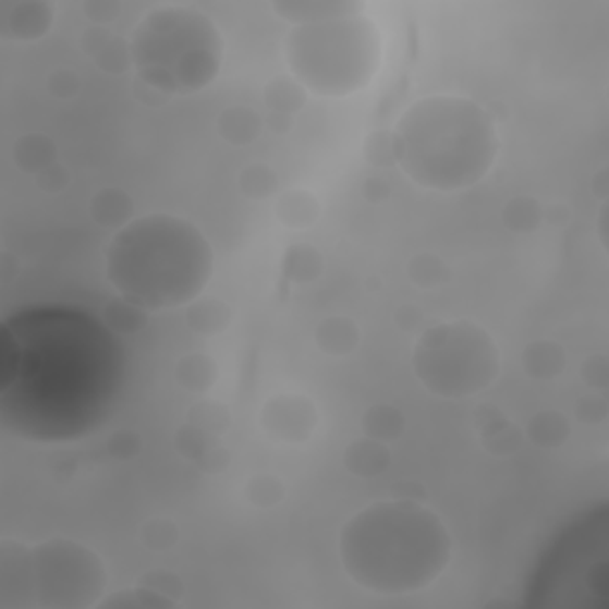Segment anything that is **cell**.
Here are the masks:
<instances>
[{
    "label": "cell",
    "instance_id": "1",
    "mask_svg": "<svg viewBox=\"0 0 609 609\" xmlns=\"http://www.w3.org/2000/svg\"><path fill=\"white\" fill-rule=\"evenodd\" d=\"M126 381L117 333L82 309L34 307L0 329V426L64 443L108 422Z\"/></svg>",
    "mask_w": 609,
    "mask_h": 609
},
{
    "label": "cell",
    "instance_id": "2",
    "mask_svg": "<svg viewBox=\"0 0 609 609\" xmlns=\"http://www.w3.org/2000/svg\"><path fill=\"white\" fill-rule=\"evenodd\" d=\"M345 576L374 595H412L429 588L452 560V536L440 516L414 498L372 502L339 534Z\"/></svg>",
    "mask_w": 609,
    "mask_h": 609
},
{
    "label": "cell",
    "instance_id": "3",
    "mask_svg": "<svg viewBox=\"0 0 609 609\" xmlns=\"http://www.w3.org/2000/svg\"><path fill=\"white\" fill-rule=\"evenodd\" d=\"M215 253L205 233L170 212L134 217L114 231L106 253V277L117 295L150 315L186 307L205 293Z\"/></svg>",
    "mask_w": 609,
    "mask_h": 609
},
{
    "label": "cell",
    "instance_id": "4",
    "mask_svg": "<svg viewBox=\"0 0 609 609\" xmlns=\"http://www.w3.org/2000/svg\"><path fill=\"white\" fill-rule=\"evenodd\" d=\"M395 165L414 186L466 191L494 170L500 141L494 117L464 96L414 100L393 129Z\"/></svg>",
    "mask_w": 609,
    "mask_h": 609
},
{
    "label": "cell",
    "instance_id": "5",
    "mask_svg": "<svg viewBox=\"0 0 609 609\" xmlns=\"http://www.w3.org/2000/svg\"><path fill=\"white\" fill-rule=\"evenodd\" d=\"M106 595L108 567L86 543L0 540V609H94Z\"/></svg>",
    "mask_w": 609,
    "mask_h": 609
},
{
    "label": "cell",
    "instance_id": "6",
    "mask_svg": "<svg viewBox=\"0 0 609 609\" xmlns=\"http://www.w3.org/2000/svg\"><path fill=\"white\" fill-rule=\"evenodd\" d=\"M132 68L165 96L200 94L219 76L224 38L200 8L167 3L150 8L129 38Z\"/></svg>",
    "mask_w": 609,
    "mask_h": 609
},
{
    "label": "cell",
    "instance_id": "7",
    "mask_svg": "<svg viewBox=\"0 0 609 609\" xmlns=\"http://www.w3.org/2000/svg\"><path fill=\"white\" fill-rule=\"evenodd\" d=\"M293 80L307 94L348 98L367 88L381 64V34L365 12L295 24L283 41Z\"/></svg>",
    "mask_w": 609,
    "mask_h": 609
},
{
    "label": "cell",
    "instance_id": "8",
    "mask_svg": "<svg viewBox=\"0 0 609 609\" xmlns=\"http://www.w3.org/2000/svg\"><path fill=\"white\" fill-rule=\"evenodd\" d=\"M540 609H609V508L581 514L555 538L528 586Z\"/></svg>",
    "mask_w": 609,
    "mask_h": 609
},
{
    "label": "cell",
    "instance_id": "9",
    "mask_svg": "<svg viewBox=\"0 0 609 609\" xmlns=\"http://www.w3.org/2000/svg\"><path fill=\"white\" fill-rule=\"evenodd\" d=\"M498 341L470 319L422 329L412 350V372L431 395L464 400L488 391L500 377Z\"/></svg>",
    "mask_w": 609,
    "mask_h": 609
},
{
    "label": "cell",
    "instance_id": "10",
    "mask_svg": "<svg viewBox=\"0 0 609 609\" xmlns=\"http://www.w3.org/2000/svg\"><path fill=\"white\" fill-rule=\"evenodd\" d=\"M257 419L265 436L283 446L309 443L319 429V410L313 398L303 393H277L267 398Z\"/></svg>",
    "mask_w": 609,
    "mask_h": 609
},
{
    "label": "cell",
    "instance_id": "11",
    "mask_svg": "<svg viewBox=\"0 0 609 609\" xmlns=\"http://www.w3.org/2000/svg\"><path fill=\"white\" fill-rule=\"evenodd\" d=\"M53 22L56 5L50 0H0V36L5 41H41Z\"/></svg>",
    "mask_w": 609,
    "mask_h": 609
},
{
    "label": "cell",
    "instance_id": "12",
    "mask_svg": "<svg viewBox=\"0 0 609 609\" xmlns=\"http://www.w3.org/2000/svg\"><path fill=\"white\" fill-rule=\"evenodd\" d=\"M307 90L297 84L293 76H277L265 86V106H267V120L265 124L271 132L283 134L289 132L293 124V117L305 108Z\"/></svg>",
    "mask_w": 609,
    "mask_h": 609
},
{
    "label": "cell",
    "instance_id": "13",
    "mask_svg": "<svg viewBox=\"0 0 609 609\" xmlns=\"http://www.w3.org/2000/svg\"><path fill=\"white\" fill-rule=\"evenodd\" d=\"M279 17L295 24H313L324 20H336V17H348L365 12V5L357 0H279L271 5Z\"/></svg>",
    "mask_w": 609,
    "mask_h": 609
},
{
    "label": "cell",
    "instance_id": "14",
    "mask_svg": "<svg viewBox=\"0 0 609 609\" xmlns=\"http://www.w3.org/2000/svg\"><path fill=\"white\" fill-rule=\"evenodd\" d=\"M82 48L100 70H106L110 74H120L132 68V50H129V41H120V36H112L108 27L86 29L82 34Z\"/></svg>",
    "mask_w": 609,
    "mask_h": 609
},
{
    "label": "cell",
    "instance_id": "15",
    "mask_svg": "<svg viewBox=\"0 0 609 609\" xmlns=\"http://www.w3.org/2000/svg\"><path fill=\"white\" fill-rule=\"evenodd\" d=\"M315 343L324 355L329 357H350L362 343V329L355 319L343 315H331L321 319L315 329Z\"/></svg>",
    "mask_w": 609,
    "mask_h": 609
},
{
    "label": "cell",
    "instance_id": "16",
    "mask_svg": "<svg viewBox=\"0 0 609 609\" xmlns=\"http://www.w3.org/2000/svg\"><path fill=\"white\" fill-rule=\"evenodd\" d=\"M343 464L357 478H377L391 466V446L369 436L355 438L343 452Z\"/></svg>",
    "mask_w": 609,
    "mask_h": 609
},
{
    "label": "cell",
    "instance_id": "17",
    "mask_svg": "<svg viewBox=\"0 0 609 609\" xmlns=\"http://www.w3.org/2000/svg\"><path fill=\"white\" fill-rule=\"evenodd\" d=\"M567 350L550 339H540L528 343L522 353V367L531 379L536 381H555L567 369Z\"/></svg>",
    "mask_w": 609,
    "mask_h": 609
},
{
    "label": "cell",
    "instance_id": "18",
    "mask_svg": "<svg viewBox=\"0 0 609 609\" xmlns=\"http://www.w3.org/2000/svg\"><path fill=\"white\" fill-rule=\"evenodd\" d=\"M233 313L222 297H196L191 305H186V321L193 333L203 336V339H215V336L224 333L231 327Z\"/></svg>",
    "mask_w": 609,
    "mask_h": 609
},
{
    "label": "cell",
    "instance_id": "19",
    "mask_svg": "<svg viewBox=\"0 0 609 609\" xmlns=\"http://www.w3.org/2000/svg\"><path fill=\"white\" fill-rule=\"evenodd\" d=\"M88 212L98 227L120 231L134 219V200L122 188H100L90 198Z\"/></svg>",
    "mask_w": 609,
    "mask_h": 609
},
{
    "label": "cell",
    "instance_id": "20",
    "mask_svg": "<svg viewBox=\"0 0 609 609\" xmlns=\"http://www.w3.org/2000/svg\"><path fill=\"white\" fill-rule=\"evenodd\" d=\"M275 212L281 227L293 231H305L317 224V219L321 215V203L313 191L293 188L279 198Z\"/></svg>",
    "mask_w": 609,
    "mask_h": 609
},
{
    "label": "cell",
    "instance_id": "21",
    "mask_svg": "<svg viewBox=\"0 0 609 609\" xmlns=\"http://www.w3.org/2000/svg\"><path fill=\"white\" fill-rule=\"evenodd\" d=\"M265 120L248 106H231L217 120V132L231 146H251L260 138Z\"/></svg>",
    "mask_w": 609,
    "mask_h": 609
},
{
    "label": "cell",
    "instance_id": "22",
    "mask_svg": "<svg viewBox=\"0 0 609 609\" xmlns=\"http://www.w3.org/2000/svg\"><path fill=\"white\" fill-rule=\"evenodd\" d=\"M174 379L184 391L193 395H205L210 393L215 383L219 381V367L210 355L188 353L176 362Z\"/></svg>",
    "mask_w": 609,
    "mask_h": 609
},
{
    "label": "cell",
    "instance_id": "23",
    "mask_svg": "<svg viewBox=\"0 0 609 609\" xmlns=\"http://www.w3.org/2000/svg\"><path fill=\"white\" fill-rule=\"evenodd\" d=\"M12 160L22 172L38 176L50 165L58 162V146L56 141L46 134H24L15 141L12 148Z\"/></svg>",
    "mask_w": 609,
    "mask_h": 609
},
{
    "label": "cell",
    "instance_id": "24",
    "mask_svg": "<svg viewBox=\"0 0 609 609\" xmlns=\"http://www.w3.org/2000/svg\"><path fill=\"white\" fill-rule=\"evenodd\" d=\"M572 436V422L560 410H540L526 424V438L543 450L562 448Z\"/></svg>",
    "mask_w": 609,
    "mask_h": 609
},
{
    "label": "cell",
    "instance_id": "25",
    "mask_svg": "<svg viewBox=\"0 0 609 609\" xmlns=\"http://www.w3.org/2000/svg\"><path fill=\"white\" fill-rule=\"evenodd\" d=\"M405 434V414L391 403L369 405L362 414V436H369L381 443H395Z\"/></svg>",
    "mask_w": 609,
    "mask_h": 609
},
{
    "label": "cell",
    "instance_id": "26",
    "mask_svg": "<svg viewBox=\"0 0 609 609\" xmlns=\"http://www.w3.org/2000/svg\"><path fill=\"white\" fill-rule=\"evenodd\" d=\"M324 271V257L315 245L297 243L283 255V277H287L295 287H309L315 283Z\"/></svg>",
    "mask_w": 609,
    "mask_h": 609
},
{
    "label": "cell",
    "instance_id": "27",
    "mask_svg": "<svg viewBox=\"0 0 609 609\" xmlns=\"http://www.w3.org/2000/svg\"><path fill=\"white\" fill-rule=\"evenodd\" d=\"M407 279L422 291L443 289L452 279V271L443 257L436 253H417L407 263Z\"/></svg>",
    "mask_w": 609,
    "mask_h": 609
},
{
    "label": "cell",
    "instance_id": "28",
    "mask_svg": "<svg viewBox=\"0 0 609 609\" xmlns=\"http://www.w3.org/2000/svg\"><path fill=\"white\" fill-rule=\"evenodd\" d=\"M148 319H150L148 309L126 301L122 295H117L114 301L108 303L106 309H102V321H106V327L117 336H134L138 331H144Z\"/></svg>",
    "mask_w": 609,
    "mask_h": 609
},
{
    "label": "cell",
    "instance_id": "29",
    "mask_svg": "<svg viewBox=\"0 0 609 609\" xmlns=\"http://www.w3.org/2000/svg\"><path fill=\"white\" fill-rule=\"evenodd\" d=\"M502 222L512 233H534L546 222V207L531 196H514L502 205Z\"/></svg>",
    "mask_w": 609,
    "mask_h": 609
},
{
    "label": "cell",
    "instance_id": "30",
    "mask_svg": "<svg viewBox=\"0 0 609 609\" xmlns=\"http://www.w3.org/2000/svg\"><path fill=\"white\" fill-rule=\"evenodd\" d=\"M239 188L245 198L267 200L279 191V176L265 162H253L243 167L239 174Z\"/></svg>",
    "mask_w": 609,
    "mask_h": 609
},
{
    "label": "cell",
    "instance_id": "31",
    "mask_svg": "<svg viewBox=\"0 0 609 609\" xmlns=\"http://www.w3.org/2000/svg\"><path fill=\"white\" fill-rule=\"evenodd\" d=\"M179 602L170 600V598H165V595L160 593H155L146 586H141V583H136V588H126V590H120L117 595H106L102 598L100 607H106V609H170V607H176Z\"/></svg>",
    "mask_w": 609,
    "mask_h": 609
},
{
    "label": "cell",
    "instance_id": "32",
    "mask_svg": "<svg viewBox=\"0 0 609 609\" xmlns=\"http://www.w3.org/2000/svg\"><path fill=\"white\" fill-rule=\"evenodd\" d=\"M245 498L257 510H275L277 504L287 500V484L275 474H255L245 484Z\"/></svg>",
    "mask_w": 609,
    "mask_h": 609
},
{
    "label": "cell",
    "instance_id": "33",
    "mask_svg": "<svg viewBox=\"0 0 609 609\" xmlns=\"http://www.w3.org/2000/svg\"><path fill=\"white\" fill-rule=\"evenodd\" d=\"M138 536L150 552H167L179 543L181 528L170 516H150V520H146L144 526H141Z\"/></svg>",
    "mask_w": 609,
    "mask_h": 609
},
{
    "label": "cell",
    "instance_id": "34",
    "mask_svg": "<svg viewBox=\"0 0 609 609\" xmlns=\"http://www.w3.org/2000/svg\"><path fill=\"white\" fill-rule=\"evenodd\" d=\"M484 443L496 455H508V452L522 446V431H516L510 422L490 419L482 431Z\"/></svg>",
    "mask_w": 609,
    "mask_h": 609
},
{
    "label": "cell",
    "instance_id": "35",
    "mask_svg": "<svg viewBox=\"0 0 609 609\" xmlns=\"http://www.w3.org/2000/svg\"><path fill=\"white\" fill-rule=\"evenodd\" d=\"M365 160L374 167H391L395 165V141L393 132H374L365 138Z\"/></svg>",
    "mask_w": 609,
    "mask_h": 609
},
{
    "label": "cell",
    "instance_id": "36",
    "mask_svg": "<svg viewBox=\"0 0 609 609\" xmlns=\"http://www.w3.org/2000/svg\"><path fill=\"white\" fill-rule=\"evenodd\" d=\"M141 586H146L155 593L165 595V598H170L174 602L181 600V595H184V581H181L176 574L172 572H165V569H155V572H148L138 578Z\"/></svg>",
    "mask_w": 609,
    "mask_h": 609
},
{
    "label": "cell",
    "instance_id": "37",
    "mask_svg": "<svg viewBox=\"0 0 609 609\" xmlns=\"http://www.w3.org/2000/svg\"><path fill=\"white\" fill-rule=\"evenodd\" d=\"M581 377L586 381V386L590 391H598L602 393L607 383H609V362L607 355L598 353V355H590L586 362H583L581 367Z\"/></svg>",
    "mask_w": 609,
    "mask_h": 609
},
{
    "label": "cell",
    "instance_id": "38",
    "mask_svg": "<svg viewBox=\"0 0 609 609\" xmlns=\"http://www.w3.org/2000/svg\"><path fill=\"white\" fill-rule=\"evenodd\" d=\"M80 76H76L72 70L68 68H62V70H56V72H50L48 76V90L53 94L56 98H62V100H68L72 96H76V90H80Z\"/></svg>",
    "mask_w": 609,
    "mask_h": 609
},
{
    "label": "cell",
    "instance_id": "39",
    "mask_svg": "<svg viewBox=\"0 0 609 609\" xmlns=\"http://www.w3.org/2000/svg\"><path fill=\"white\" fill-rule=\"evenodd\" d=\"M86 17L94 22V27H108L112 20L120 17L122 5L117 0H88L84 5Z\"/></svg>",
    "mask_w": 609,
    "mask_h": 609
},
{
    "label": "cell",
    "instance_id": "40",
    "mask_svg": "<svg viewBox=\"0 0 609 609\" xmlns=\"http://www.w3.org/2000/svg\"><path fill=\"white\" fill-rule=\"evenodd\" d=\"M576 417L586 424H602L607 419V403L602 395H586L578 400Z\"/></svg>",
    "mask_w": 609,
    "mask_h": 609
},
{
    "label": "cell",
    "instance_id": "41",
    "mask_svg": "<svg viewBox=\"0 0 609 609\" xmlns=\"http://www.w3.org/2000/svg\"><path fill=\"white\" fill-rule=\"evenodd\" d=\"M36 184H38V188L46 191V193H60V191L70 186V172L64 170L60 162H56L36 176Z\"/></svg>",
    "mask_w": 609,
    "mask_h": 609
},
{
    "label": "cell",
    "instance_id": "42",
    "mask_svg": "<svg viewBox=\"0 0 609 609\" xmlns=\"http://www.w3.org/2000/svg\"><path fill=\"white\" fill-rule=\"evenodd\" d=\"M110 450H112V455L120 458V460L134 458L141 452V436L134 434V431L114 434L112 440H110Z\"/></svg>",
    "mask_w": 609,
    "mask_h": 609
},
{
    "label": "cell",
    "instance_id": "43",
    "mask_svg": "<svg viewBox=\"0 0 609 609\" xmlns=\"http://www.w3.org/2000/svg\"><path fill=\"white\" fill-rule=\"evenodd\" d=\"M362 196L372 203H381L391 196V186H388L381 176H372L365 181V186H362Z\"/></svg>",
    "mask_w": 609,
    "mask_h": 609
},
{
    "label": "cell",
    "instance_id": "44",
    "mask_svg": "<svg viewBox=\"0 0 609 609\" xmlns=\"http://www.w3.org/2000/svg\"><path fill=\"white\" fill-rule=\"evenodd\" d=\"M395 321H398V327H403L405 331H414V329H419L422 315L414 307H400V313L395 315Z\"/></svg>",
    "mask_w": 609,
    "mask_h": 609
}]
</instances>
